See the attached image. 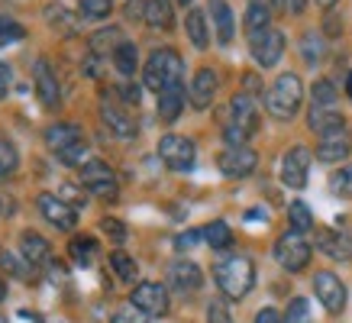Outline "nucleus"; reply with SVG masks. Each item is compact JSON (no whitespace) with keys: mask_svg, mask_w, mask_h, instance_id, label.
<instances>
[{"mask_svg":"<svg viewBox=\"0 0 352 323\" xmlns=\"http://www.w3.org/2000/svg\"><path fill=\"white\" fill-rule=\"evenodd\" d=\"M39 214L58 230H75L78 223V210L72 204H65L62 197H55V194H39Z\"/></svg>","mask_w":352,"mask_h":323,"instance_id":"obj_14","label":"nucleus"},{"mask_svg":"<svg viewBox=\"0 0 352 323\" xmlns=\"http://www.w3.org/2000/svg\"><path fill=\"white\" fill-rule=\"evenodd\" d=\"M201 233H204V243H207L210 249H217V252H223V249L233 246V230H230L223 220H214V223H207Z\"/></svg>","mask_w":352,"mask_h":323,"instance_id":"obj_29","label":"nucleus"},{"mask_svg":"<svg viewBox=\"0 0 352 323\" xmlns=\"http://www.w3.org/2000/svg\"><path fill=\"white\" fill-rule=\"evenodd\" d=\"M230 113H233V123L236 129H243L245 136H252L258 129V104H256V97L252 94H236L233 100H230Z\"/></svg>","mask_w":352,"mask_h":323,"instance_id":"obj_16","label":"nucleus"},{"mask_svg":"<svg viewBox=\"0 0 352 323\" xmlns=\"http://www.w3.org/2000/svg\"><path fill=\"white\" fill-rule=\"evenodd\" d=\"M268 23H272V7H268L265 0H252L249 3V10H245V32L249 36H256V32L268 30Z\"/></svg>","mask_w":352,"mask_h":323,"instance_id":"obj_28","label":"nucleus"},{"mask_svg":"<svg viewBox=\"0 0 352 323\" xmlns=\"http://www.w3.org/2000/svg\"><path fill=\"white\" fill-rule=\"evenodd\" d=\"M113 65H117V71H120L123 78L133 75V71L139 68V52H136V45L123 39V43L113 49Z\"/></svg>","mask_w":352,"mask_h":323,"instance_id":"obj_30","label":"nucleus"},{"mask_svg":"<svg viewBox=\"0 0 352 323\" xmlns=\"http://www.w3.org/2000/svg\"><path fill=\"white\" fill-rule=\"evenodd\" d=\"M78 178H81V184H85V188L94 194V197L117 201V175H113V168H110L107 162H100V159L85 162Z\"/></svg>","mask_w":352,"mask_h":323,"instance_id":"obj_6","label":"nucleus"},{"mask_svg":"<svg viewBox=\"0 0 352 323\" xmlns=\"http://www.w3.org/2000/svg\"><path fill=\"white\" fill-rule=\"evenodd\" d=\"M275 262L285 271H304L310 262V243L304 239V233L288 230L285 236H278L275 243Z\"/></svg>","mask_w":352,"mask_h":323,"instance_id":"obj_4","label":"nucleus"},{"mask_svg":"<svg viewBox=\"0 0 352 323\" xmlns=\"http://www.w3.org/2000/svg\"><path fill=\"white\" fill-rule=\"evenodd\" d=\"M184 30H188V39H191L194 49H207L210 45V32H207V16L201 10H191L184 16Z\"/></svg>","mask_w":352,"mask_h":323,"instance_id":"obj_27","label":"nucleus"},{"mask_svg":"<svg viewBox=\"0 0 352 323\" xmlns=\"http://www.w3.org/2000/svg\"><path fill=\"white\" fill-rule=\"evenodd\" d=\"M146 23L152 30H171L175 26L171 0H146Z\"/></svg>","mask_w":352,"mask_h":323,"instance_id":"obj_24","label":"nucleus"},{"mask_svg":"<svg viewBox=\"0 0 352 323\" xmlns=\"http://www.w3.org/2000/svg\"><path fill=\"white\" fill-rule=\"evenodd\" d=\"M43 16H45V23L52 26V30H58V32H75L78 30V20H75V13L72 10H65L62 3H45L43 7Z\"/></svg>","mask_w":352,"mask_h":323,"instance_id":"obj_26","label":"nucleus"},{"mask_svg":"<svg viewBox=\"0 0 352 323\" xmlns=\"http://www.w3.org/2000/svg\"><path fill=\"white\" fill-rule=\"evenodd\" d=\"M288 10L291 13H300V10H304V0H288Z\"/></svg>","mask_w":352,"mask_h":323,"instance_id":"obj_54","label":"nucleus"},{"mask_svg":"<svg viewBox=\"0 0 352 323\" xmlns=\"http://www.w3.org/2000/svg\"><path fill=\"white\" fill-rule=\"evenodd\" d=\"M210 20H214V26H217V43L220 45L233 43L236 23H233V10H230L226 0H210Z\"/></svg>","mask_w":352,"mask_h":323,"instance_id":"obj_20","label":"nucleus"},{"mask_svg":"<svg viewBox=\"0 0 352 323\" xmlns=\"http://www.w3.org/2000/svg\"><path fill=\"white\" fill-rule=\"evenodd\" d=\"M129 304H133L136 311H142L146 317H165L171 307L168 291H165V285H159V281H142V285H136Z\"/></svg>","mask_w":352,"mask_h":323,"instance_id":"obj_7","label":"nucleus"},{"mask_svg":"<svg viewBox=\"0 0 352 323\" xmlns=\"http://www.w3.org/2000/svg\"><path fill=\"white\" fill-rule=\"evenodd\" d=\"M207 323H233V313H230V304L223 298H214L207 304Z\"/></svg>","mask_w":352,"mask_h":323,"instance_id":"obj_41","label":"nucleus"},{"mask_svg":"<svg viewBox=\"0 0 352 323\" xmlns=\"http://www.w3.org/2000/svg\"><path fill=\"white\" fill-rule=\"evenodd\" d=\"M58 197H62L65 204H72V207H78V204L85 207V194H78L75 188H62V194H58Z\"/></svg>","mask_w":352,"mask_h":323,"instance_id":"obj_47","label":"nucleus"},{"mask_svg":"<svg viewBox=\"0 0 352 323\" xmlns=\"http://www.w3.org/2000/svg\"><path fill=\"white\" fill-rule=\"evenodd\" d=\"M168 285L182 294H194V291L204 285V271L201 265H194L191 258H178L168 265Z\"/></svg>","mask_w":352,"mask_h":323,"instance_id":"obj_15","label":"nucleus"},{"mask_svg":"<svg viewBox=\"0 0 352 323\" xmlns=\"http://www.w3.org/2000/svg\"><path fill=\"white\" fill-rule=\"evenodd\" d=\"M256 165H258V155L249 146H226L217 155V168L226 178H245V175L256 172Z\"/></svg>","mask_w":352,"mask_h":323,"instance_id":"obj_9","label":"nucleus"},{"mask_svg":"<svg viewBox=\"0 0 352 323\" xmlns=\"http://www.w3.org/2000/svg\"><path fill=\"white\" fill-rule=\"evenodd\" d=\"M100 120H104V126H107L110 133H117L120 140H133V136H136V123H133L113 100H107V97H104V104H100Z\"/></svg>","mask_w":352,"mask_h":323,"instance_id":"obj_19","label":"nucleus"},{"mask_svg":"<svg viewBox=\"0 0 352 323\" xmlns=\"http://www.w3.org/2000/svg\"><path fill=\"white\" fill-rule=\"evenodd\" d=\"M268 7H272V10L275 13H288V0H265Z\"/></svg>","mask_w":352,"mask_h":323,"instance_id":"obj_53","label":"nucleus"},{"mask_svg":"<svg viewBox=\"0 0 352 323\" xmlns=\"http://www.w3.org/2000/svg\"><path fill=\"white\" fill-rule=\"evenodd\" d=\"M123 43V36H120V30H100V32H94L91 36V52L94 55H100V52H107V49H117V45Z\"/></svg>","mask_w":352,"mask_h":323,"instance_id":"obj_37","label":"nucleus"},{"mask_svg":"<svg viewBox=\"0 0 352 323\" xmlns=\"http://www.w3.org/2000/svg\"><path fill=\"white\" fill-rule=\"evenodd\" d=\"M120 94H123V100H126V104H139V87L136 85H123V87H120Z\"/></svg>","mask_w":352,"mask_h":323,"instance_id":"obj_52","label":"nucleus"},{"mask_svg":"<svg viewBox=\"0 0 352 323\" xmlns=\"http://www.w3.org/2000/svg\"><path fill=\"white\" fill-rule=\"evenodd\" d=\"M94 249H97V243H94V239H87V236H81V239L75 236L72 243H68V252H72V258H75V265H81V269H87V265H91Z\"/></svg>","mask_w":352,"mask_h":323,"instance_id":"obj_34","label":"nucleus"},{"mask_svg":"<svg viewBox=\"0 0 352 323\" xmlns=\"http://www.w3.org/2000/svg\"><path fill=\"white\" fill-rule=\"evenodd\" d=\"M323 30H327V36H340V32H342L340 16H336V13H330V16H327V23H323Z\"/></svg>","mask_w":352,"mask_h":323,"instance_id":"obj_50","label":"nucleus"},{"mask_svg":"<svg viewBox=\"0 0 352 323\" xmlns=\"http://www.w3.org/2000/svg\"><path fill=\"white\" fill-rule=\"evenodd\" d=\"M184 110V87H168V91H162L159 94V120L162 123H175V120L182 117Z\"/></svg>","mask_w":352,"mask_h":323,"instance_id":"obj_23","label":"nucleus"},{"mask_svg":"<svg viewBox=\"0 0 352 323\" xmlns=\"http://www.w3.org/2000/svg\"><path fill=\"white\" fill-rule=\"evenodd\" d=\"M49 243H45L39 233H23L20 236V256L30 262V265H45L49 262Z\"/></svg>","mask_w":352,"mask_h":323,"instance_id":"obj_22","label":"nucleus"},{"mask_svg":"<svg viewBox=\"0 0 352 323\" xmlns=\"http://www.w3.org/2000/svg\"><path fill=\"white\" fill-rule=\"evenodd\" d=\"M249 52H252V58H256L262 68H275V65L281 62V55H285V32H278L268 26V30L249 36Z\"/></svg>","mask_w":352,"mask_h":323,"instance_id":"obj_8","label":"nucleus"},{"mask_svg":"<svg viewBox=\"0 0 352 323\" xmlns=\"http://www.w3.org/2000/svg\"><path fill=\"white\" fill-rule=\"evenodd\" d=\"M314 107L320 110H336V87H333V81H327V78H320V81H314Z\"/></svg>","mask_w":352,"mask_h":323,"instance_id":"obj_32","label":"nucleus"},{"mask_svg":"<svg viewBox=\"0 0 352 323\" xmlns=\"http://www.w3.org/2000/svg\"><path fill=\"white\" fill-rule=\"evenodd\" d=\"M346 94L352 97V71H349V78H346Z\"/></svg>","mask_w":352,"mask_h":323,"instance_id":"obj_58","label":"nucleus"},{"mask_svg":"<svg viewBox=\"0 0 352 323\" xmlns=\"http://www.w3.org/2000/svg\"><path fill=\"white\" fill-rule=\"evenodd\" d=\"M0 214H10V204H7V197H0Z\"/></svg>","mask_w":352,"mask_h":323,"instance_id":"obj_55","label":"nucleus"},{"mask_svg":"<svg viewBox=\"0 0 352 323\" xmlns=\"http://www.w3.org/2000/svg\"><path fill=\"white\" fill-rule=\"evenodd\" d=\"M32 81H36V97H39V104H43L45 110H55L62 104L58 78H55L52 65L45 62V58H36V65H32Z\"/></svg>","mask_w":352,"mask_h":323,"instance_id":"obj_10","label":"nucleus"},{"mask_svg":"<svg viewBox=\"0 0 352 323\" xmlns=\"http://www.w3.org/2000/svg\"><path fill=\"white\" fill-rule=\"evenodd\" d=\"M300 100H304V85H300V78L285 71V75L275 78V85L268 87L265 107L275 120H294V113L300 110Z\"/></svg>","mask_w":352,"mask_h":323,"instance_id":"obj_3","label":"nucleus"},{"mask_svg":"<svg viewBox=\"0 0 352 323\" xmlns=\"http://www.w3.org/2000/svg\"><path fill=\"white\" fill-rule=\"evenodd\" d=\"M317 3H320L323 10H330V7H333V3H336V0H317Z\"/></svg>","mask_w":352,"mask_h":323,"instance_id":"obj_56","label":"nucleus"},{"mask_svg":"<svg viewBox=\"0 0 352 323\" xmlns=\"http://www.w3.org/2000/svg\"><path fill=\"white\" fill-rule=\"evenodd\" d=\"M330 191L336 197H352V165H342L330 175Z\"/></svg>","mask_w":352,"mask_h":323,"instance_id":"obj_38","label":"nucleus"},{"mask_svg":"<svg viewBox=\"0 0 352 323\" xmlns=\"http://www.w3.org/2000/svg\"><path fill=\"white\" fill-rule=\"evenodd\" d=\"M314 294H317V301L330 313L346 311V285H342L333 271H317V275H314Z\"/></svg>","mask_w":352,"mask_h":323,"instance_id":"obj_11","label":"nucleus"},{"mask_svg":"<svg viewBox=\"0 0 352 323\" xmlns=\"http://www.w3.org/2000/svg\"><path fill=\"white\" fill-rule=\"evenodd\" d=\"M3 298H7V285H3V278H0V304H3Z\"/></svg>","mask_w":352,"mask_h":323,"instance_id":"obj_57","label":"nucleus"},{"mask_svg":"<svg viewBox=\"0 0 352 323\" xmlns=\"http://www.w3.org/2000/svg\"><path fill=\"white\" fill-rule=\"evenodd\" d=\"M78 142H85V133H81L78 123H52V126L45 129V146H49L55 155L65 149H72V146H78Z\"/></svg>","mask_w":352,"mask_h":323,"instance_id":"obj_18","label":"nucleus"},{"mask_svg":"<svg viewBox=\"0 0 352 323\" xmlns=\"http://www.w3.org/2000/svg\"><path fill=\"white\" fill-rule=\"evenodd\" d=\"M113 10V0H81V16L85 20H107Z\"/></svg>","mask_w":352,"mask_h":323,"instance_id":"obj_39","label":"nucleus"},{"mask_svg":"<svg viewBox=\"0 0 352 323\" xmlns=\"http://www.w3.org/2000/svg\"><path fill=\"white\" fill-rule=\"evenodd\" d=\"M178 3H194V0H178Z\"/></svg>","mask_w":352,"mask_h":323,"instance_id":"obj_59","label":"nucleus"},{"mask_svg":"<svg viewBox=\"0 0 352 323\" xmlns=\"http://www.w3.org/2000/svg\"><path fill=\"white\" fill-rule=\"evenodd\" d=\"M317 246H320L323 256L340 258V262H349L352 258V236H346V233H330V230H323L320 236H317Z\"/></svg>","mask_w":352,"mask_h":323,"instance_id":"obj_21","label":"nucleus"},{"mask_svg":"<svg viewBox=\"0 0 352 323\" xmlns=\"http://www.w3.org/2000/svg\"><path fill=\"white\" fill-rule=\"evenodd\" d=\"M349 155H352V136L346 126L323 133L320 142H317V159L327 162V165H336V162L349 159Z\"/></svg>","mask_w":352,"mask_h":323,"instance_id":"obj_13","label":"nucleus"},{"mask_svg":"<svg viewBox=\"0 0 352 323\" xmlns=\"http://www.w3.org/2000/svg\"><path fill=\"white\" fill-rule=\"evenodd\" d=\"M100 230H104L110 239H117V243L126 239V226L120 223V220H113V216H104V220H100Z\"/></svg>","mask_w":352,"mask_h":323,"instance_id":"obj_43","label":"nucleus"},{"mask_svg":"<svg viewBox=\"0 0 352 323\" xmlns=\"http://www.w3.org/2000/svg\"><path fill=\"white\" fill-rule=\"evenodd\" d=\"M307 126L314 129L317 136H323V133H330V129L346 126V120H342V113H336V110L310 107V113H307Z\"/></svg>","mask_w":352,"mask_h":323,"instance_id":"obj_25","label":"nucleus"},{"mask_svg":"<svg viewBox=\"0 0 352 323\" xmlns=\"http://www.w3.org/2000/svg\"><path fill=\"white\" fill-rule=\"evenodd\" d=\"M307 172H310V149L307 146H291L281 159V181L300 191L307 184Z\"/></svg>","mask_w":352,"mask_h":323,"instance_id":"obj_12","label":"nucleus"},{"mask_svg":"<svg viewBox=\"0 0 352 323\" xmlns=\"http://www.w3.org/2000/svg\"><path fill=\"white\" fill-rule=\"evenodd\" d=\"M182 78H184V62L175 49H155V52L149 55L146 68H142V81H146V87L155 91V94L168 91V87H178Z\"/></svg>","mask_w":352,"mask_h":323,"instance_id":"obj_2","label":"nucleus"},{"mask_svg":"<svg viewBox=\"0 0 352 323\" xmlns=\"http://www.w3.org/2000/svg\"><path fill=\"white\" fill-rule=\"evenodd\" d=\"M288 220H291V226H294L298 233H307V230H314V214H310V207L304 204V201H291Z\"/></svg>","mask_w":352,"mask_h":323,"instance_id":"obj_33","label":"nucleus"},{"mask_svg":"<svg viewBox=\"0 0 352 323\" xmlns=\"http://www.w3.org/2000/svg\"><path fill=\"white\" fill-rule=\"evenodd\" d=\"M159 159L168 165L171 172H191L194 159H197V149L188 136H178V133H168L159 140Z\"/></svg>","mask_w":352,"mask_h":323,"instance_id":"obj_5","label":"nucleus"},{"mask_svg":"<svg viewBox=\"0 0 352 323\" xmlns=\"http://www.w3.org/2000/svg\"><path fill=\"white\" fill-rule=\"evenodd\" d=\"M300 55H304L310 65L320 62L323 58V36L320 32H304V36H300Z\"/></svg>","mask_w":352,"mask_h":323,"instance_id":"obj_35","label":"nucleus"},{"mask_svg":"<svg viewBox=\"0 0 352 323\" xmlns=\"http://www.w3.org/2000/svg\"><path fill=\"white\" fill-rule=\"evenodd\" d=\"M217 71L214 68H197V75H194L191 81V107L197 110H207L210 104H214V97H217Z\"/></svg>","mask_w":352,"mask_h":323,"instance_id":"obj_17","label":"nucleus"},{"mask_svg":"<svg viewBox=\"0 0 352 323\" xmlns=\"http://www.w3.org/2000/svg\"><path fill=\"white\" fill-rule=\"evenodd\" d=\"M7 91H10V68L0 62V100L7 97Z\"/></svg>","mask_w":352,"mask_h":323,"instance_id":"obj_51","label":"nucleus"},{"mask_svg":"<svg viewBox=\"0 0 352 323\" xmlns=\"http://www.w3.org/2000/svg\"><path fill=\"white\" fill-rule=\"evenodd\" d=\"M16 168H20V155H16L10 140L0 136V178H10Z\"/></svg>","mask_w":352,"mask_h":323,"instance_id":"obj_36","label":"nucleus"},{"mask_svg":"<svg viewBox=\"0 0 352 323\" xmlns=\"http://www.w3.org/2000/svg\"><path fill=\"white\" fill-rule=\"evenodd\" d=\"M139 16L146 20V3H142V0H129L126 3V20H139Z\"/></svg>","mask_w":352,"mask_h":323,"instance_id":"obj_48","label":"nucleus"},{"mask_svg":"<svg viewBox=\"0 0 352 323\" xmlns=\"http://www.w3.org/2000/svg\"><path fill=\"white\" fill-rule=\"evenodd\" d=\"M85 142H78V146H72V149L58 152V162H65V165H81L85 162Z\"/></svg>","mask_w":352,"mask_h":323,"instance_id":"obj_44","label":"nucleus"},{"mask_svg":"<svg viewBox=\"0 0 352 323\" xmlns=\"http://www.w3.org/2000/svg\"><path fill=\"white\" fill-rule=\"evenodd\" d=\"M23 36H26V30H23L16 20H10V16H0V45H13L20 43Z\"/></svg>","mask_w":352,"mask_h":323,"instance_id":"obj_40","label":"nucleus"},{"mask_svg":"<svg viewBox=\"0 0 352 323\" xmlns=\"http://www.w3.org/2000/svg\"><path fill=\"white\" fill-rule=\"evenodd\" d=\"M214 281L217 288L223 291V298L230 301H243L245 294L252 291L256 285V265L249 256H223L220 262L214 265Z\"/></svg>","mask_w":352,"mask_h":323,"instance_id":"obj_1","label":"nucleus"},{"mask_svg":"<svg viewBox=\"0 0 352 323\" xmlns=\"http://www.w3.org/2000/svg\"><path fill=\"white\" fill-rule=\"evenodd\" d=\"M197 239H204V233H197V230H191V233H182L175 246H178V249H182V252H184V249H191L194 243H197Z\"/></svg>","mask_w":352,"mask_h":323,"instance_id":"obj_49","label":"nucleus"},{"mask_svg":"<svg viewBox=\"0 0 352 323\" xmlns=\"http://www.w3.org/2000/svg\"><path fill=\"white\" fill-rule=\"evenodd\" d=\"M110 323H149V320H146V313L136 311L133 304H123V307L113 313V320H110Z\"/></svg>","mask_w":352,"mask_h":323,"instance_id":"obj_42","label":"nucleus"},{"mask_svg":"<svg viewBox=\"0 0 352 323\" xmlns=\"http://www.w3.org/2000/svg\"><path fill=\"white\" fill-rule=\"evenodd\" d=\"M256 323H285V317H281L275 307H265V311L256 313Z\"/></svg>","mask_w":352,"mask_h":323,"instance_id":"obj_46","label":"nucleus"},{"mask_svg":"<svg viewBox=\"0 0 352 323\" xmlns=\"http://www.w3.org/2000/svg\"><path fill=\"white\" fill-rule=\"evenodd\" d=\"M110 269L117 271L120 281H136V275H139L136 258L126 256V252H110Z\"/></svg>","mask_w":352,"mask_h":323,"instance_id":"obj_31","label":"nucleus"},{"mask_svg":"<svg viewBox=\"0 0 352 323\" xmlns=\"http://www.w3.org/2000/svg\"><path fill=\"white\" fill-rule=\"evenodd\" d=\"M304 317H307V301H304V298H294L288 307V320L294 323V320H304Z\"/></svg>","mask_w":352,"mask_h":323,"instance_id":"obj_45","label":"nucleus"}]
</instances>
